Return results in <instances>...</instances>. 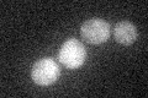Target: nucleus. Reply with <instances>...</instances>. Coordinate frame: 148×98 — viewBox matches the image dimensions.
Instances as JSON below:
<instances>
[{
    "mask_svg": "<svg viewBox=\"0 0 148 98\" xmlns=\"http://www.w3.org/2000/svg\"><path fill=\"white\" fill-rule=\"evenodd\" d=\"M58 59L67 69H78L86 60V49L79 41L69 38L61 45Z\"/></svg>",
    "mask_w": 148,
    "mask_h": 98,
    "instance_id": "obj_1",
    "label": "nucleus"
},
{
    "mask_svg": "<svg viewBox=\"0 0 148 98\" xmlns=\"http://www.w3.org/2000/svg\"><path fill=\"white\" fill-rule=\"evenodd\" d=\"M59 66L52 58H42L34 64L31 77L37 85L48 86L52 85L59 77Z\"/></svg>",
    "mask_w": 148,
    "mask_h": 98,
    "instance_id": "obj_2",
    "label": "nucleus"
},
{
    "mask_svg": "<svg viewBox=\"0 0 148 98\" xmlns=\"http://www.w3.org/2000/svg\"><path fill=\"white\" fill-rule=\"evenodd\" d=\"M80 36L90 44L104 43L110 37V26L103 18H90L82 25Z\"/></svg>",
    "mask_w": 148,
    "mask_h": 98,
    "instance_id": "obj_3",
    "label": "nucleus"
},
{
    "mask_svg": "<svg viewBox=\"0 0 148 98\" xmlns=\"http://www.w3.org/2000/svg\"><path fill=\"white\" fill-rule=\"evenodd\" d=\"M114 37L120 44H132L137 39V28L130 21H120L114 28Z\"/></svg>",
    "mask_w": 148,
    "mask_h": 98,
    "instance_id": "obj_4",
    "label": "nucleus"
}]
</instances>
